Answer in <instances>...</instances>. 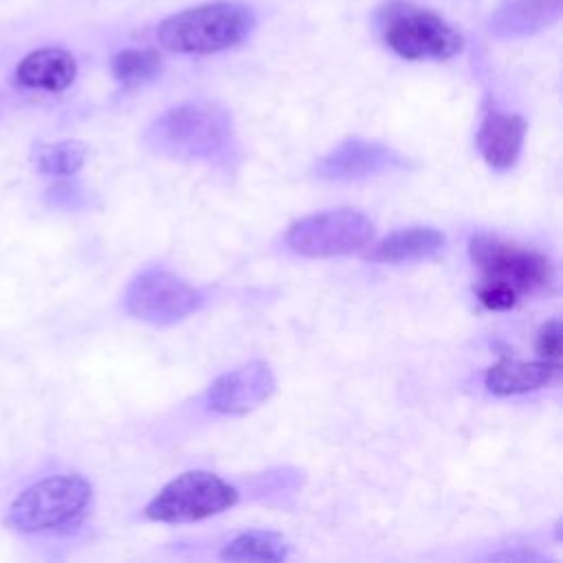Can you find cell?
<instances>
[{
    "mask_svg": "<svg viewBox=\"0 0 563 563\" xmlns=\"http://www.w3.org/2000/svg\"><path fill=\"white\" fill-rule=\"evenodd\" d=\"M253 24L255 15L251 7L216 0L165 18L156 29V37L169 51L205 55L240 44Z\"/></svg>",
    "mask_w": 563,
    "mask_h": 563,
    "instance_id": "cell-2",
    "label": "cell"
},
{
    "mask_svg": "<svg viewBox=\"0 0 563 563\" xmlns=\"http://www.w3.org/2000/svg\"><path fill=\"white\" fill-rule=\"evenodd\" d=\"M556 361H512L504 358L484 374V385L495 396H515L548 387L559 376Z\"/></svg>",
    "mask_w": 563,
    "mask_h": 563,
    "instance_id": "cell-15",
    "label": "cell"
},
{
    "mask_svg": "<svg viewBox=\"0 0 563 563\" xmlns=\"http://www.w3.org/2000/svg\"><path fill=\"white\" fill-rule=\"evenodd\" d=\"M446 244V235L435 227H407L389 233L387 238L369 244L365 251V260L380 264H402L433 257Z\"/></svg>",
    "mask_w": 563,
    "mask_h": 563,
    "instance_id": "cell-12",
    "label": "cell"
},
{
    "mask_svg": "<svg viewBox=\"0 0 563 563\" xmlns=\"http://www.w3.org/2000/svg\"><path fill=\"white\" fill-rule=\"evenodd\" d=\"M284 240L303 257H339L367 249L374 240V222L356 209H330L292 222Z\"/></svg>",
    "mask_w": 563,
    "mask_h": 563,
    "instance_id": "cell-7",
    "label": "cell"
},
{
    "mask_svg": "<svg viewBox=\"0 0 563 563\" xmlns=\"http://www.w3.org/2000/svg\"><path fill=\"white\" fill-rule=\"evenodd\" d=\"M561 15V0H506L490 15L497 37H526L552 26Z\"/></svg>",
    "mask_w": 563,
    "mask_h": 563,
    "instance_id": "cell-13",
    "label": "cell"
},
{
    "mask_svg": "<svg viewBox=\"0 0 563 563\" xmlns=\"http://www.w3.org/2000/svg\"><path fill=\"white\" fill-rule=\"evenodd\" d=\"M468 255L482 275L479 284L506 288L517 297L541 292L554 282V266L543 253L497 235H473Z\"/></svg>",
    "mask_w": 563,
    "mask_h": 563,
    "instance_id": "cell-5",
    "label": "cell"
},
{
    "mask_svg": "<svg viewBox=\"0 0 563 563\" xmlns=\"http://www.w3.org/2000/svg\"><path fill=\"white\" fill-rule=\"evenodd\" d=\"M537 352L548 361H556V356L561 352V323H559V319H550L545 325H541V330L537 334Z\"/></svg>",
    "mask_w": 563,
    "mask_h": 563,
    "instance_id": "cell-19",
    "label": "cell"
},
{
    "mask_svg": "<svg viewBox=\"0 0 563 563\" xmlns=\"http://www.w3.org/2000/svg\"><path fill=\"white\" fill-rule=\"evenodd\" d=\"M290 552L288 541L279 532L246 530L235 534L222 550V561H286Z\"/></svg>",
    "mask_w": 563,
    "mask_h": 563,
    "instance_id": "cell-16",
    "label": "cell"
},
{
    "mask_svg": "<svg viewBox=\"0 0 563 563\" xmlns=\"http://www.w3.org/2000/svg\"><path fill=\"white\" fill-rule=\"evenodd\" d=\"M88 156V147L79 141H59L51 145H42L35 152V165L40 174L68 178L75 176Z\"/></svg>",
    "mask_w": 563,
    "mask_h": 563,
    "instance_id": "cell-17",
    "label": "cell"
},
{
    "mask_svg": "<svg viewBox=\"0 0 563 563\" xmlns=\"http://www.w3.org/2000/svg\"><path fill=\"white\" fill-rule=\"evenodd\" d=\"M409 161L400 152L365 139H345L325 156L314 163V176L321 180L347 183L363 180L378 174H389L398 169H407Z\"/></svg>",
    "mask_w": 563,
    "mask_h": 563,
    "instance_id": "cell-9",
    "label": "cell"
},
{
    "mask_svg": "<svg viewBox=\"0 0 563 563\" xmlns=\"http://www.w3.org/2000/svg\"><path fill=\"white\" fill-rule=\"evenodd\" d=\"M154 154L176 161L229 165L235 156V130L229 110L213 101H187L163 112L145 132Z\"/></svg>",
    "mask_w": 563,
    "mask_h": 563,
    "instance_id": "cell-1",
    "label": "cell"
},
{
    "mask_svg": "<svg viewBox=\"0 0 563 563\" xmlns=\"http://www.w3.org/2000/svg\"><path fill=\"white\" fill-rule=\"evenodd\" d=\"M112 75L123 86H139L154 79L161 73V57L156 51L147 48H125L119 51L110 62Z\"/></svg>",
    "mask_w": 563,
    "mask_h": 563,
    "instance_id": "cell-18",
    "label": "cell"
},
{
    "mask_svg": "<svg viewBox=\"0 0 563 563\" xmlns=\"http://www.w3.org/2000/svg\"><path fill=\"white\" fill-rule=\"evenodd\" d=\"M273 391V369L264 361H251L218 376L207 391V405L218 413L242 416L264 405Z\"/></svg>",
    "mask_w": 563,
    "mask_h": 563,
    "instance_id": "cell-10",
    "label": "cell"
},
{
    "mask_svg": "<svg viewBox=\"0 0 563 563\" xmlns=\"http://www.w3.org/2000/svg\"><path fill=\"white\" fill-rule=\"evenodd\" d=\"M378 31L396 55L413 62H442L464 48V37L457 29L438 13L411 2H389L380 7Z\"/></svg>",
    "mask_w": 563,
    "mask_h": 563,
    "instance_id": "cell-4",
    "label": "cell"
},
{
    "mask_svg": "<svg viewBox=\"0 0 563 563\" xmlns=\"http://www.w3.org/2000/svg\"><path fill=\"white\" fill-rule=\"evenodd\" d=\"M200 306L202 292L163 266L143 268L123 292L125 312L152 325L178 323Z\"/></svg>",
    "mask_w": 563,
    "mask_h": 563,
    "instance_id": "cell-8",
    "label": "cell"
},
{
    "mask_svg": "<svg viewBox=\"0 0 563 563\" xmlns=\"http://www.w3.org/2000/svg\"><path fill=\"white\" fill-rule=\"evenodd\" d=\"M526 136V119L521 114L488 110L475 136V145L493 169H510L517 165Z\"/></svg>",
    "mask_w": 563,
    "mask_h": 563,
    "instance_id": "cell-11",
    "label": "cell"
},
{
    "mask_svg": "<svg viewBox=\"0 0 563 563\" xmlns=\"http://www.w3.org/2000/svg\"><path fill=\"white\" fill-rule=\"evenodd\" d=\"M233 484L209 471H187L167 482L145 506V517L163 523H189L220 515L238 504Z\"/></svg>",
    "mask_w": 563,
    "mask_h": 563,
    "instance_id": "cell-6",
    "label": "cell"
},
{
    "mask_svg": "<svg viewBox=\"0 0 563 563\" xmlns=\"http://www.w3.org/2000/svg\"><path fill=\"white\" fill-rule=\"evenodd\" d=\"M92 501V484L77 475H51L29 488H24L9 506L4 526L24 532L40 534L77 523Z\"/></svg>",
    "mask_w": 563,
    "mask_h": 563,
    "instance_id": "cell-3",
    "label": "cell"
},
{
    "mask_svg": "<svg viewBox=\"0 0 563 563\" xmlns=\"http://www.w3.org/2000/svg\"><path fill=\"white\" fill-rule=\"evenodd\" d=\"M77 75L75 57L64 48H37L20 59L15 79L20 86L44 92L66 90Z\"/></svg>",
    "mask_w": 563,
    "mask_h": 563,
    "instance_id": "cell-14",
    "label": "cell"
}]
</instances>
